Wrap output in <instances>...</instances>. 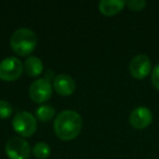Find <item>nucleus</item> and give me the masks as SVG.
<instances>
[{"instance_id": "obj_4", "label": "nucleus", "mask_w": 159, "mask_h": 159, "mask_svg": "<svg viewBox=\"0 0 159 159\" xmlns=\"http://www.w3.org/2000/svg\"><path fill=\"white\" fill-rule=\"evenodd\" d=\"M23 72V63L16 57H8L0 62V79L7 82L16 81Z\"/></svg>"}, {"instance_id": "obj_13", "label": "nucleus", "mask_w": 159, "mask_h": 159, "mask_svg": "<svg viewBox=\"0 0 159 159\" xmlns=\"http://www.w3.org/2000/svg\"><path fill=\"white\" fill-rule=\"evenodd\" d=\"M51 148L45 142H38L33 148V154L38 159H47L50 156Z\"/></svg>"}, {"instance_id": "obj_10", "label": "nucleus", "mask_w": 159, "mask_h": 159, "mask_svg": "<svg viewBox=\"0 0 159 159\" xmlns=\"http://www.w3.org/2000/svg\"><path fill=\"white\" fill-rule=\"evenodd\" d=\"M125 5L126 1L123 0H102L99 2V10L104 16H111L119 13Z\"/></svg>"}, {"instance_id": "obj_16", "label": "nucleus", "mask_w": 159, "mask_h": 159, "mask_svg": "<svg viewBox=\"0 0 159 159\" xmlns=\"http://www.w3.org/2000/svg\"><path fill=\"white\" fill-rule=\"evenodd\" d=\"M152 83L154 85V87L159 91V63L152 69Z\"/></svg>"}, {"instance_id": "obj_5", "label": "nucleus", "mask_w": 159, "mask_h": 159, "mask_svg": "<svg viewBox=\"0 0 159 159\" xmlns=\"http://www.w3.org/2000/svg\"><path fill=\"white\" fill-rule=\"evenodd\" d=\"M6 154L10 159H29L31 147L22 137H12L7 142Z\"/></svg>"}, {"instance_id": "obj_12", "label": "nucleus", "mask_w": 159, "mask_h": 159, "mask_svg": "<svg viewBox=\"0 0 159 159\" xmlns=\"http://www.w3.org/2000/svg\"><path fill=\"white\" fill-rule=\"evenodd\" d=\"M56 113V110L53 107L49 106V105H40L35 111V116L38 120L43 122H48L53 118Z\"/></svg>"}, {"instance_id": "obj_7", "label": "nucleus", "mask_w": 159, "mask_h": 159, "mask_svg": "<svg viewBox=\"0 0 159 159\" xmlns=\"http://www.w3.org/2000/svg\"><path fill=\"white\" fill-rule=\"evenodd\" d=\"M152 71V61L146 55H137L130 62V72L133 77L143 80Z\"/></svg>"}, {"instance_id": "obj_3", "label": "nucleus", "mask_w": 159, "mask_h": 159, "mask_svg": "<svg viewBox=\"0 0 159 159\" xmlns=\"http://www.w3.org/2000/svg\"><path fill=\"white\" fill-rule=\"evenodd\" d=\"M13 129L18 134L24 137L32 136L36 132L37 122L36 118L29 111H21L16 113L12 121Z\"/></svg>"}, {"instance_id": "obj_8", "label": "nucleus", "mask_w": 159, "mask_h": 159, "mask_svg": "<svg viewBox=\"0 0 159 159\" xmlns=\"http://www.w3.org/2000/svg\"><path fill=\"white\" fill-rule=\"evenodd\" d=\"M130 124L135 129H145L152 122V113L147 107H137L130 115Z\"/></svg>"}, {"instance_id": "obj_15", "label": "nucleus", "mask_w": 159, "mask_h": 159, "mask_svg": "<svg viewBox=\"0 0 159 159\" xmlns=\"http://www.w3.org/2000/svg\"><path fill=\"white\" fill-rule=\"evenodd\" d=\"M126 5L129 6L131 10L139 11L146 7V1H144V0H130V1H126Z\"/></svg>"}, {"instance_id": "obj_11", "label": "nucleus", "mask_w": 159, "mask_h": 159, "mask_svg": "<svg viewBox=\"0 0 159 159\" xmlns=\"http://www.w3.org/2000/svg\"><path fill=\"white\" fill-rule=\"evenodd\" d=\"M24 68H25V72L30 76H38V75L43 73L44 64H43L42 60L39 58L35 57V56H31V57H29L25 60Z\"/></svg>"}, {"instance_id": "obj_2", "label": "nucleus", "mask_w": 159, "mask_h": 159, "mask_svg": "<svg viewBox=\"0 0 159 159\" xmlns=\"http://www.w3.org/2000/svg\"><path fill=\"white\" fill-rule=\"evenodd\" d=\"M37 44L36 34L27 27H21L11 35L10 45L14 52L19 56H29L34 51Z\"/></svg>"}, {"instance_id": "obj_1", "label": "nucleus", "mask_w": 159, "mask_h": 159, "mask_svg": "<svg viewBox=\"0 0 159 159\" xmlns=\"http://www.w3.org/2000/svg\"><path fill=\"white\" fill-rule=\"evenodd\" d=\"M55 133L62 141L75 139L82 130V118L76 111L63 110L57 116L53 123Z\"/></svg>"}, {"instance_id": "obj_14", "label": "nucleus", "mask_w": 159, "mask_h": 159, "mask_svg": "<svg viewBox=\"0 0 159 159\" xmlns=\"http://www.w3.org/2000/svg\"><path fill=\"white\" fill-rule=\"evenodd\" d=\"M13 112L11 104L7 100H0V119H6L9 118Z\"/></svg>"}, {"instance_id": "obj_6", "label": "nucleus", "mask_w": 159, "mask_h": 159, "mask_svg": "<svg viewBox=\"0 0 159 159\" xmlns=\"http://www.w3.org/2000/svg\"><path fill=\"white\" fill-rule=\"evenodd\" d=\"M29 92L30 97L33 102L43 104L51 97L52 87H51V83L44 77V79L35 80L30 86Z\"/></svg>"}, {"instance_id": "obj_9", "label": "nucleus", "mask_w": 159, "mask_h": 159, "mask_svg": "<svg viewBox=\"0 0 159 159\" xmlns=\"http://www.w3.org/2000/svg\"><path fill=\"white\" fill-rule=\"evenodd\" d=\"M53 87L58 94L62 96H70L75 91L74 80L68 74H58L53 79Z\"/></svg>"}]
</instances>
